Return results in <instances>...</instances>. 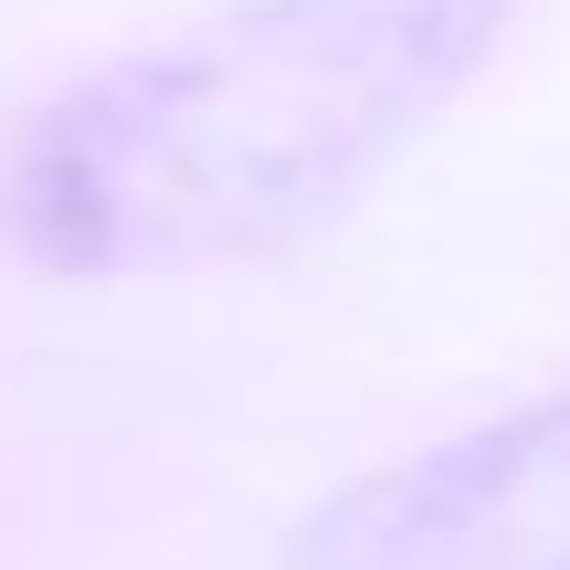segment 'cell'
Listing matches in <instances>:
<instances>
[{"label": "cell", "instance_id": "1", "mask_svg": "<svg viewBox=\"0 0 570 570\" xmlns=\"http://www.w3.org/2000/svg\"><path fill=\"white\" fill-rule=\"evenodd\" d=\"M508 32V0H244L42 106L11 233L63 275H169L338 223Z\"/></svg>", "mask_w": 570, "mask_h": 570}, {"label": "cell", "instance_id": "2", "mask_svg": "<svg viewBox=\"0 0 570 570\" xmlns=\"http://www.w3.org/2000/svg\"><path fill=\"white\" fill-rule=\"evenodd\" d=\"M285 570H570V391L327 497Z\"/></svg>", "mask_w": 570, "mask_h": 570}]
</instances>
